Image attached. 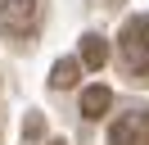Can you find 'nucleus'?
<instances>
[{
    "mask_svg": "<svg viewBox=\"0 0 149 145\" xmlns=\"http://www.w3.org/2000/svg\"><path fill=\"white\" fill-rule=\"evenodd\" d=\"M77 77H81V59H59L54 68H50V86H54V91L77 86Z\"/></svg>",
    "mask_w": 149,
    "mask_h": 145,
    "instance_id": "obj_6",
    "label": "nucleus"
},
{
    "mask_svg": "<svg viewBox=\"0 0 149 145\" xmlns=\"http://www.w3.org/2000/svg\"><path fill=\"white\" fill-rule=\"evenodd\" d=\"M113 109V91L109 86H86L81 91V118H104Z\"/></svg>",
    "mask_w": 149,
    "mask_h": 145,
    "instance_id": "obj_5",
    "label": "nucleus"
},
{
    "mask_svg": "<svg viewBox=\"0 0 149 145\" xmlns=\"http://www.w3.org/2000/svg\"><path fill=\"white\" fill-rule=\"evenodd\" d=\"M50 145H63V141H50Z\"/></svg>",
    "mask_w": 149,
    "mask_h": 145,
    "instance_id": "obj_8",
    "label": "nucleus"
},
{
    "mask_svg": "<svg viewBox=\"0 0 149 145\" xmlns=\"http://www.w3.org/2000/svg\"><path fill=\"white\" fill-rule=\"evenodd\" d=\"M104 63H109V41H104L100 32H86V36H81V68L100 72Z\"/></svg>",
    "mask_w": 149,
    "mask_h": 145,
    "instance_id": "obj_4",
    "label": "nucleus"
},
{
    "mask_svg": "<svg viewBox=\"0 0 149 145\" xmlns=\"http://www.w3.org/2000/svg\"><path fill=\"white\" fill-rule=\"evenodd\" d=\"M41 132H45V122H41V118L32 113L27 122H23V136H27V141H41Z\"/></svg>",
    "mask_w": 149,
    "mask_h": 145,
    "instance_id": "obj_7",
    "label": "nucleus"
},
{
    "mask_svg": "<svg viewBox=\"0 0 149 145\" xmlns=\"http://www.w3.org/2000/svg\"><path fill=\"white\" fill-rule=\"evenodd\" d=\"M118 59L122 72L131 82H149V18H127V27L118 32Z\"/></svg>",
    "mask_w": 149,
    "mask_h": 145,
    "instance_id": "obj_1",
    "label": "nucleus"
},
{
    "mask_svg": "<svg viewBox=\"0 0 149 145\" xmlns=\"http://www.w3.org/2000/svg\"><path fill=\"white\" fill-rule=\"evenodd\" d=\"M109 145H149V109H127L109 127Z\"/></svg>",
    "mask_w": 149,
    "mask_h": 145,
    "instance_id": "obj_3",
    "label": "nucleus"
},
{
    "mask_svg": "<svg viewBox=\"0 0 149 145\" xmlns=\"http://www.w3.org/2000/svg\"><path fill=\"white\" fill-rule=\"evenodd\" d=\"M45 23V0H0V36L27 45Z\"/></svg>",
    "mask_w": 149,
    "mask_h": 145,
    "instance_id": "obj_2",
    "label": "nucleus"
}]
</instances>
